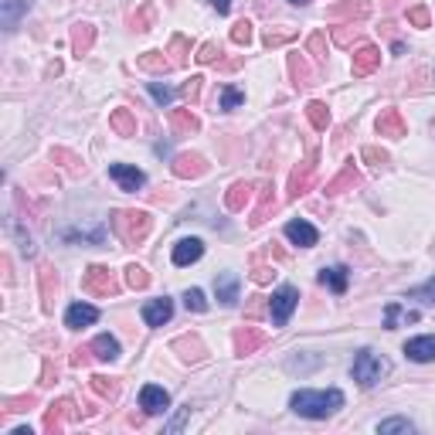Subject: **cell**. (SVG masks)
<instances>
[{
  "instance_id": "obj_1",
  "label": "cell",
  "mask_w": 435,
  "mask_h": 435,
  "mask_svg": "<svg viewBox=\"0 0 435 435\" xmlns=\"http://www.w3.org/2000/svg\"><path fill=\"white\" fill-rule=\"evenodd\" d=\"M109 225H112V235L123 242L126 249H136L154 232V215L150 211H136V208H123V211H112Z\"/></svg>"
},
{
  "instance_id": "obj_2",
  "label": "cell",
  "mask_w": 435,
  "mask_h": 435,
  "mask_svg": "<svg viewBox=\"0 0 435 435\" xmlns=\"http://www.w3.org/2000/svg\"><path fill=\"white\" fill-rule=\"evenodd\" d=\"M289 408L303 419H330L333 412L343 408V391L340 388H326V391H296L289 398Z\"/></svg>"
},
{
  "instance_id": "obj_3",
  "label": "cell",
  "mask_w": 435,
  "mask_h": 435,
  "mask_svg": "<svg viewBox=\"0 0 435 435\" xmlns=\"http://www.w3.org/2000/svg\"><path fill=\"white\" fill-rule=\"evenodd\" d=\"M350 374H354V381H358L360 388H374L385 374H391V360L381 358V354H374L371 347H364L354 354V364H350Z\"/></svg>"
},
{
  "instance_id": "obj_4",
  "label": "cell",
  "mask_w": 435,
  "mask_h": 435,
  "mask_svg": "<svg viewBox=\"0 0 435 435\" xmlns=\"http://www.w3.org/2000/svg\"><path fill=\"white\" fill-rule=\"evenodd\" d=\"M82 293L85 296H116L119 293V279L109 265H89L82 276Z\"/></svg>"
},
{
  "instance_id": "obj_5",
  "label": "cell",
  "mask_w": 435,
  "mask_h": 435,
  "mask_svg": "<svg viewBox=\"0 0 435 435\" xmlns=\"http://www.w3.org/2000/svg\"><path fill=\"white\" fill-rule=\"evenodd\" d=\"M313 181H316V156H306L303 163H296L293 173H289V184H286V198L289 201H299L303 194L313 190Z\"/></svg>"
},
{
  "instance_id": "obj_6",
  "label": "cell",
  "mask_w": 435,
  "mask_h": 435,
  "mask_svg": "<svg viewBox=\"0 0 435 435\" xmlns=\"http://www.w3.org/2000/svg\"><path fill=\"white\" fill-rule=\"evenodd\" d=\"M296 306H299V289H296V286H279V289L272 293V299H269V316H272V323L286 326Z\"/></svg>"
},
{
  "instance_id": "obj_7",
  "label": "cell",
  "mask_w": 435,
  "mask_h": 435,
  "mask_svg": "<svg viewBox=\"0 0 435 435\" xmlns=\"http://www.w3.org/2000/svg\"><path fill=\"white\" fill-rule=\"evenodd\" d=\"M265 343H269V330H262V326H238L232 337L235 358H249L255 350H262Z\"/></svg>"
},
{
  "instance_id": "obj_8",
  "label": "cell",
  "mask_w": 435,
  "mask_h": 435,
  "mask_svg": "<svg viewBox=\"0 0 435 435\" xmlns=\"http://www.w3.org/2000/svg\"><path fill=\"white\" fill-rule=\"evenodd\" d=\"M82 412L75 408V402L72 398H58V402H51L48 404V412H45V432H62L65 429V421H75Z\"/></svg>"
},
{
  "instance_id": "obj_9",
  "label": "cell",
  "mask_w": 435,
  "mask_h": 435,
  "mask_svg": "<svg viewBox=\"0 0 435 435\" xmlns=\"http://www.w3.org/2000/svg\"><path fill=\"white\" fill-rule=\"evenodd\" d=\"M374 129H377V136H391V140H402V136H408V123H404L402 109H381L377 112V119H374Z\"/></svg>"
},
{
  "instance_id": "obj_10",
  "label": "cell",
  "mask_w": 435,
  "mask_h": 435,
  "mask_svg": "<svg viewBox=\"0 0 435 435\" xmlns=\"http://www.w3.org/2000/svg\"><path fill=\"white\" fill-rule=\"evenodd\" d=\"M171 350L184 360V364H201V360L208 358V347H204V340L198 333H181V337L171 343Z\"/></svg>"
},
{
  "instance_id": "obj_11",
  "label": "cell",
  "mask_w": 435,
  "mask_h": 435,
  "mask_svg": "<svg viewBox=\"0 0 435 435\" xmlns=\"http://www.w3.org/2000/svg\"><path fill=\"white\" fill-rule=\"evenodd\" d=\"M109 177L119 184V190H129V194L146 187V173L140 167H129V163H109Z\"/></svg>"
},
{
  "instance_id": "obj_12",
  "label": "cell",
  "mask_w": 435,
  "mask_h": 435,
  "mask_svg": "<svg viewBox=\"0 0 435 435\" xmlns=\"http://www.w3.org/2000/svg\"><path fill=\"white\" fill-rule=\"evenodd\" d=\"M371 0H340V4H333L330 11H326V17L330 21H350V24H358V21H364V17L371 14Z\"/></svg>"
},
{
  "instance_id": "obj_13",
  "label": "cell",
  "mask_w": 435,
  "mask_h": 435,
  "mask_svg": "<svg viewBox=\"0 0 435 435\" xmlns=\"http://www.w3.org/2000/svg\"><path fill=\"white\" fill-rule=\"evenodd\" d=\"M377 68H381V48L377 45H360L358 51H354V62H350L354 78H367L371 72H377Z\"/></svg>"
},
{
  "instance_id": "obj_14",
  "label": "cell",
  "mask_w": 435,
  "mask_h": 435,
  "mask_svg": "<svg viewBox=\"0 0 435 435\" xmlns=\"http://www.w3.org/2000/svg\"><path fill=\"white\" fill-rule=\"evenodd\" d=\"M173 177L177 181H194V177H201L208 173V160L201 154H177L173 156Z\"/></svg>"
},
{
  "instance_id": "obj_15",
  "label": "cell",
  "mask_w": 435,
  "mask_h": 435,
  "mask_svg": "<svg viewBox=\"0 0 435 435\" xmlns=\"http://www.w3.org/2000/svg\"><path fill=\"white\" fill-rule=\"evenodd\" d=\"M140 408L146 415H163L171 408V391L160 385H143L140 388Z\"/></svg>"
},
{
  "instance_id": "obj_16",
  "label": "cell",
  "mask_w": 435,
  "mask_h": 435,
  "mask_svg": "<svg viewBox=\"0 0 435 435\" xmlns=\"http://www.w3.org/2000/svg\"><path fill=\"white\" fill-rule=\"evenodd\" d=\"M167 126H171L173 136H194V133H201V119L190 112V109H171L167 112Z\"/></svg>"
},
{
  "instance_id": "obj_17",
  "label": "cell",
  "mask_w": 435,
  "mask_h": 435,
  "mask_svg": "<svg viewBox=\"0 0 435 435\" xmlns=\"http://www.w3.org/2000/svg\"><path fill=\"white\" fill-rule=\"evenodd\" d=\"M143 323L146 326H163L173 320V303L167 299V296H160V299H150V303H143Z\"/></svg>"
},
{
  "instance_id": "obj_18",
  "label": "cell",
  "mask_w": 435,
  "mask_h": 435,
  "mask_svg": "<svg viewBox=\"0 0 435 435\" xmlns=\"http://www.w3.org/2000/svg\"><path fill=\"white\" fill-rule=\"evenodd\" d=\"M215 296L221 306H238V299H242V282L235 272H221L215 276Z\"/></svg>"
},
{
  "instance_id": "obj_19",
  "label": "cell",
  "mask_w": 435,
  "mask_h": 435,
  "mask_svg": "<svg viewBox=\"0 0 435 435\" xmlns=\"http://www.w3.org/2000/svg\"><path fill=\"white\" fill-rule=\"evenodd\" d=\"M201 255H204V242H201V238H181V242L173 245V252H171V262L177 265V269H187V265L198 262Z\"/></svg>"
},
{
  "instance_id": "obj_20",
  "label": "cell",
  "mask_w": 435,
  "mask_h": 435,
  "mask_svg": "<svg viewBox=\"0 0 435 435\" xmlns=\"http://www.w3.org/2000/svg\"><path fill=\"white\" fill-rule=\"evenodd\" d=\"M276 187L269 184V181H265V184H259V208H255V211H252V218H249V225L252 228H262L265 221H269V215H272V211H276Z\"/></svg>"
},
{
  "instance_id": "obj_21",
  "label": "cell",
  "mask_w": 435,
  "mask_h": 435,
  "mask_svg": "<svg viewBox=\"0 0 435 435\" xmlns=\"http://www.w3.org/2000/svg\"><path fill=\"white\" fill-rule=\"evenodd\" d=\"M255 190H259V184H252V181H235V184L228 187V194H225V208H228L232 215L245 211Z\"/></svg>"
},
{
  "instance_id": "obj_22",
  "label": "cell",
  "mask_w": 435,
  "mask_h": 435,
  "mask_svg": "<svg viewBox=\"0 0 435 435\" xmlns=\"http://www.w3.org/2000/svg\"><path fill=\"white\" fill-rule=\"evenodd\" d=\"M286 238H289L293 245H299V249H313V245L320 242V232L313 228L310 221H303V218H293V221L286 225Z\"/></svg>"
},
{
  "instance_id": "obj_23",
  "label": "cell",
  "mask_w": 435,
  "mask_h": 435,
  "mask_svg": "<svg viewBox=\"0 0 435 435\" xmlns=\"http://www.w3.org/2000/svg\"><path fill=\"white\" fill-rule=\"evenodd\" d=\"M99 320V310H95L92 303H72L68 310H65V326L68 330H82V326H92Z\"/></svg>"
},
{
  "instance_id": "obj_24",
  "label": "cell",
  "mask_w": 435,
  "mask_h": 435,
  "mask_svg": "<svg viewBox=\"0 0 435 435\" xmlns=\"http://www.w3.org/2000/svg\"><path fill=\"white\" fill-rule=\"evenodd\" d=\"M34 0H4L0 4V24H4V31H17V24H21V17L31 11Z\"/></svg>"
},
{
  "instance_id": "obj_25",
  "label": "cell",
  "mask_w": 435,
  "mask_h": 435,
  "mask_svg": "<svg viewBox=\"0 0 435 435\" xmlns=\"http://www.w3.org/2000/svg\"><path fill=\"white\" fill-rule=\"evenodd\" d=\"M92 48H95V28L89 21H78L75 28H72V55H75V58H85Z\"/></svg>"
},
{
  "instance_id": "obj_26",
  "label": "cell",
  "mask_w": 435,
  "mask_h": 435,
  "mask_svg": "<svg viewBox=\"0 0 435 435\" xmlns=\"http://www.w3.org/2000/svg\"><path fill=\"white\" fill-rule=\"evenodd\" d=\"M404 358L415 360V364L435 360V337H412V340H404Z\"/></svg>"
},
{
  "instance_id": "obj_27",
  "label": "cell",
  "mask_w": 435,
  "mask_h": 435,
  "mask_svg": "<svg viewBox=\"0 0 435 435\" xmlns=\"http://www.w3.org/2000/svg\"><path fill=\"white\" fill-rule=\"evenodd\" d=\"M358 184H360V171L354 167V163H347V167H343L333 181H326L323 194H326V198H337V194H343V190H354Z\"/></svg>"
},
{
  "instance_id": "obj_28",
  "label": "cell",
  "mask_w": 435,
  "mask_h": 435,
  "mask_svg": "<svg viewBox=\"0 0 435 435\" xmlns=\"http://www.w3.org/2000/svg\"><path fill=\"white\" fill-rule=\"evenodd\" d=\"M38 282H41V310L51 313L55 310V296H58V272H55L51 265H41Z\"/></svg>"
},
{
  "instance_id": "obj_29",
  "label": "cell",
  "mask_w": 435,
  "mask_h": 435,
  "mask_svg": "<svg viewBox=\"0 0 435 435\" xmlns=\"http://www.w3.org/2000/svg\"><path fill=\"white\" fill-rule=\"evenodd\" d=\"M320 286H326L330 293H347L350 286V269L347 265H330V269H320Z\"/></svg>"
},
{
  "instance_id": "obj_30",
  "label": "cell",
  "mask_w": 435,
  "mask_h": 435,
  "mask_svg": "<svg viewBox=\"0 0 435 435\" xmlns=\"http://www.w3.org/2000/svg\"><path fill=\"white\" fill-rule=\"evenodd\" d=\"M109 129L116 136H136V112L133 109H112L109 112Z\"/></svg>"
},
{
  "instance_id": "obj_31",
  "label": "cell",
  "mask_w": 435,
  "mask_h": 435,
  "mask_svg": "<svg viewBox=\"0 0 435 435\" xmlns=\"http://www.w3.org/2000/svg\"><path fill=\"white\" fill-rule=\"evenodd\" d=\"M136 68L143 72H150V75H163V72H171L173 62L167 51H143L140 58H136Z\"/></svg>"
},
{
  "instance_id": "obj_32",
  "label": "cell",
  "mask_w": 435,
  "mask_h": 435,
  "mask_svg": "<svg viewBox=\"0 0 435 435\" xmlns=\"http://www.w3.org/2000/svg\"><path fill=\"white\" fill-rule=\"evenodd\" d=\"M289 78H293L296 89H306V85H313V68L310 62L296 51V55H289Z\"/></svg>"
},
{
  "instance_id": "obj_33",
  "label": "cell",
  "mask_w": 435,
  "mask_h": 435,
  "mask_svg": "<svg viewBox=\"0 0 435 435\" xmlns=\"http://www.w3.org/2000/svg\"><path fill=\"white\" fill-rule=\"evenodd\" d=\"M190 38L187 34H173L171 38V45H167V55H171V62H173V68H184L187 62H190Z\"/></svg>"
},
{
  "instance_id": "obj_34",
  "label": "cell",
  "mask_w": 435,
  "mask_h": 435,
  "mask_svg": "<svg viewBox=\"0 0 435 435\" xmlns=\"http://www.w3.org/2000/svg\"><path fill=\"white\" fill-rule=\"evenodd\" d=\"M89 347H92V358L106 360V364L119 358V340H116V337H109V333H99V337H95Z\"/></svg>"
},
{
  "instance_id": "obj_35",
  "label": "cell",
  "mask_w": 435,
  "mask_h": 435,
  "mask_svg": "<svg viewBox=\"0 0 435 435\" xmlns=\"http://www.w3.org/2000/svg\"><path fill=\"white\" fill-rule=\"evenodd\" d=\"M306 119H310V126L316 133H326V126H330V106L320 102V99L306 102Z\"/></svg>"
},
{
  "instance_id": "obj_36",
  "label": "cell",
  "mask_w": 435,
  "mask_h": 435,
  "mask_svg": "<svg viewBox=\"0 0 435 435\" xmlns=\"http://www.w3.org/2000/svg\"><path fill=\"white\" fill-rule=\"evenodd\" d=\"M89 385H92V391L99 394V398H106V402H116V398H119V391H123V385H119L116 377H106V374H95Z\"/></svg>"
},
{
  "instance_id": "obj_37",
  "label": "cell",
  "mask_w": 435,
  "mask_h": 435,
  "mask_svg": "<svg viewBox=\"0 0 435 435\" xmlns=\"http://www.w3.org/2000/svg\"><path fill=\"white\" fill-rule=\"evenodd\" d=\"M154 21H156V7H154V0H146V4H140V11L129 17V28L133 31H150Z\"/></svg>"
},
{
  "instance_id": "obj_38",
  "label": "cell",
  "mask_w": 435,
  "mask_h": 435,
  "mask_svg": "<svg viewBox=\"0 0 435 435\" xmlns=\"http://www.w3.org/2000/svg\"><path fill=\"white\" fill-rule=\"evenodd\" d=\"M51 163L65 167L68 173H82V171H85V163H82L72 150H65V146H55V150H51Z\"/></svg>"
},
{
  "instance_id": "obj_39",
  "label": "cell",
  "mask_w": 435,
  "mask_h": 435,
  "mask_svg": "<svg viewBox=\"0 0 435 435\" xmlns=\"http://www.w3.org/2000/svg\"><path fill=\"white\" fill-rule=\"evenodd\" d=\"M245 102V92L238 89V85H221V95H218V109L221 112H232Z\"/></svg>"
},
{
  "instance_id": "obj_40",
  "label": "cell",
  "mask_w": 435,
  "mask_h": 435,
  "mask_svg": "<svg viewBox=\"0 0 435 435\" xmlns=\"http://www.w3.org/2000/svg\"><path fill=\"white\" fill-rule=\"evenodd\" d=\"M398 320H404V323H419V313H415V310L404 313L398 303H388V310H385V330H394V326H398Z\"/></svg>"
},
{
  "instance_id": "obj_41",
  "label": "cell",
  "mask_w": 435,
  "mask_h": 435,
  "mask_svg": "<svg viewBox=\"0 0 435 435\" xmlns=\"http://www.w3.org/2000/svg\"><path fill=\"white\" fill-rule=\"evenodd\" d=\"M126 286H129V289H136V293H143V289L150 286V272H146L143 265L129 262L126 265Z\"/></svg>"
},
{
  "instance_id": "obj_42",
  "label": "cell",
  "mask_w": 435,
  "mask_h": 435,
  "mask_svg": "<svg viewBox=\"0 0 435 435\" xmlns=\"http://www.w3.org/2000/svg\"><path fill=\"white\" fill-rule=\"evenodd\" d=\"M404 17H408L412 28H432V11H429L425 4H412V7L404 11Z\"/></svg>"
},
{
  "instance_id": "obj_43",
  "label": "cell",
  "mask_w": 435,
  "mask_h": 435,
  "mask_svg": "<svg viewBox=\"0 0 435 435\" xmlns=\"http://www.w3.org/2000/svg\"><path fill=\"white\" fill-rule=\"evenodd\" d=\"M252 282H255V286H269V282L276 279V276H279V272H276V265H269V262H259V259H255V262H252Z\"/></svg>"
},
{
  "instance_id": "obj_44",
  "label": "cell",
  "mask_w": 435,
  "mask_h": 435,
  "mask_svg": "<svg viewBox=\"0 0 435 435\" xmlns=\"http://www.w3.org/2000/svg\"><path fill=\"white\" fill-rule=\"evenodd\" d=\"M360 160H364V163H371L374 171H385V167H388V160H391V156L385 154L381 146H364V150H360Z\"/></svg>"
},
{
  "instance_id": "obj_45",
  "label": "cell",
  "mask_w": 435,
  "mask_h": 435,
  "mask_svg": "<svg viewBox=\"0 0 435 435\" xmlns=\"http://www.w3.org/2000/svg\"><path fill=\"white\" fill-rule=\"evenodd\" d=\"M306 51H310L316 62H323V58H326V34L323 31H313L310 38H306Z\"/></svg>"
},
{
  "instance_id": "obj_46",
  "label": "cell",
  "mask_w": 435,
  "mask_h": 435,
  "mask_svg": "<svg viewBox=\"0 0 435 435\" xmlns=\"http://www.w3.org/2000/svg\"><path fill=\"white\" fill-rule=\"evenodd\" d=\"M232 41L235 45H252V21L249 17H242V21H235V28H232Z\"/></svg>"
},
{
  "instance_id": "obj_47",
  "label": "cell",
  "mask_w": 435,
  "mask_h": 435,
  "mask_svg": "<svg viewBox=\"0 0 435 435\" xmlns=\"http://www.w3.org/2000/svg\"><path fill=\"white\" fill-rule=\"evenodd\" d=\"M201 89H204V78L201 75H190L184 85H181V95H184L187 102H198V99H201Z\"/></svg>"
},
{
  "instance_id": "obj_48",
  "label": "cell",
  "mask_w": 435,
  "mask_h": 435,
  "mask_svg": "<svg viewBox=\"0 0 435 435\" xmlns=\"http://www.w3.org/2000/svg\"><path fill=\"white\" fill-rule=\"evenodd\" d=\"M377 432L381 435H394V432H415V425L408 419H388V421H381L377 425Z\"/></svg>"
},
{
  "instance_id": "obj_49",
  "label": "cell",
  "mask_w": 435,
  "mask_h": 435,
  "mask_svg": "<svg viewBox=\"0 0 435 435\" xmlns=\"http://www.w3.org/2000/svg\"><path fill=\"white\" fill-rule=\"evenodd\" d=\"M184 306L190 313H208V299H204L201 289H187V293H184Z\"/></svg>"
},
{
  "instance_id": "obj_50",
  "label": "cell",
  "mask_w": 435,
  "mask_h": 435,
  "mask_svg": "<svg viewBox=\"0 0 435 435\" xmlns=\"http://www.w3.org/2000/svg\"><path fill=\"white\" fill-rule=\"evenodd\" d=\"M408 299H421V303H435V276L429 282H421L415 289H408Z\"/></svg>"
},
{
  "instance_id": "obj_51",
  "label": "cell",
  "mask_w": 435,
  "mask_h": 435,
  "mask_svg": "<svg viewBox=\"0 0 435 435\" xmlns=\"http://www.w3.org/2000/svg\"><path fill=\"white\" fill-rule=\"evenodd\" d=\"M194 58H198L201 65H215L218 58H221V48H218L215 41H204V45L198 48V55H194Z\"/></svg>"
},
{
  "instance_id": "obj_52",
  "label": "cell",
  "mask_w": 435,
  "mask_h": 435,
  "mask_svg": "<svg viewBox=\"0 0 435 435\" xmlns=\"http://www.w3.org/2000/svg\"><path fill=\"white\" fill-rule=\"evenodd\" d=\"M296 38V31L293 28H286V31H265V48H279V45H289V41H293Z\"/></svg>"
},
{
  "instance_id": "obj_53",
  "label": "cell",
  "mask_w": 435,
  "mask_h": 435,
  "mask_svg": "<svg viewBox=\"0 0 435 435\" xmlns=\"http://www.w3.org/2000/svg\"><path fill=\"white\" fill-rule=\"evenodd\" d=\"M146 89H150V95L156 99V106H160V109H163V106H171V99H173V89H171V85H160V82H150Z\"/></svg>"
},
{
  "instance_id": "obj_54",
  "label": "cell",
  "mask_w": 435,
  "mask_h": 435,
  "mask_svg": "<svg viewBox=\"0 0 435 435\" xmlns=\"http://www.w3.org/2000/svg\"><path fill=\"white\" fill-rule=\"evenodd\" d=\"M38 404L34 394H21V398H4V412H24V408H31Z\"/></svg>"
},
{
  "instance_id": "obj_55",
  "label": "cell",
  "mask_w": 435,
  "mask_h": 435,
  "mask_svg": "<svg viewBox=\"0 0 435 435\" xmlns=\"http://www.w3.org/2000/svg\"><path fill=\"white\" fill-rule=\"evenodd\" d=\"M358 38V28L354 24H343V28H337L333 31V45H340V48H350V41Z\"/></svg>"
},
{
  "instance_id": "obj_56",
  "label": "cell",
  "mask_w": 435,
  "mask_h": 435,
  "mask_svg": "<svg viewBox=\"0 0 435 435\" xmlns=\"http://www.w3.org/2000/svg\"><path fill=\"white\" fill-rule=\"evenodd\" d=\"M187 419H190V404H184V408H181V412H177V415H173L167 425H163V432H181Z\"/></svg>"
},
{
  "instance_id": "obj_57",
  "label": "cell",
  "mask_w": 435,
  "mask_h": 435,
  "mask_svg": "<svg viewBox=\"0 0 435 435\" xmlns=\"http://www.w3.org/2000/svg\"><path fill=\"white\" fill-rule=\"evenodd\" d=\"M242 62L245 58H218V72H235V68H242Z\"/></svg>"
},
{
  "instance_id": "obj_58",
  "label": "cell",
  "mask_w": 435,
  "mask_h": 435,
  "mask_svg": "<svg viewBox=\"0 0 435 435\" xmlns=\"http://www.w3.org/2000/svg\"><path fill=\"white\" fill-rule=\"evenodd\" d=\"M55 377H58V367H55L51 360H45V371H41V385H55Z\"/></svg>"
},
{
  "instance_id": "obj_59",
  "label": "cell",
  "mask_w": 435,
  "mask_h": 435,
  "mask_svg": "<svg viewBox=\"0 0 435 435\" xmlns=\"http://www.w3.org/2000/svg\"><path fill=\"white\" fill-rule=\"evenodd\" d=\"M89 354H92V347H85V350L78 347L75 354H72V367H82V364H89Z\"/></svg>"
},
{
  "instance_id": "obj_60",
  "label": "cell",
  "mask_w": 435,
  "mask_h": 435,
  "mask_svg": "<svg viewBox=\"0 0 435 435\" xmlns=\"http://www.w3.org/2000/svg\"><path fill=\"white\" fill-rule=\"evenodd\" d=\"M208 4L215 7L218 14H228V11H232V0H208Z\"/></svg>"
},
{
  "instance_id": "obj_61",
  "label": "cell",
  "mask_w": 435,
  "mask_h": 435,
  "mask_svg": "<svg viewBox=\"0 0 435 435\" xmlns=\"http://www.w3.org/2000/svg\"><path fill=\"white\" fill-rule=\"evenodd\" d=\"M262 306H265L262 296H252V303H249V313H252V316H259V313H262Z\"/></svg>"
},
{
  "instance_id": "obj_62",
  "label": "cell",
  "mask_w": 435,
  "mask_h": 435,
  "mask_svg": "<svg viewBox=\"0 0 435 435\" xmlns=\"http://www.w3.org/2000/svg\"><path fill=\"white\" fill-rule=\"evenodd\" d=\"M289 4H296V7H306V4H310V0H289Z\"/></svg>"
}]
</instances>
